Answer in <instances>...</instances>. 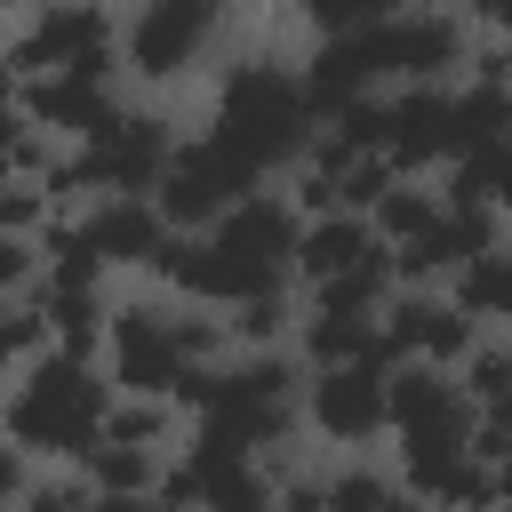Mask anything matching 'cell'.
<instances>
[{
  "instance_id": "cell-8",
  "label": "cell",
  "mask_w": 512,
  "mask_h": 512,
  "mask_svg": "<svg viewBox=\"0 0 512 512\" xmlns=\"http://www.w3.org/2000/svg\"><path fill=\"white\" fill-rule=\"evenodd\" d=\"M368 224H376V240H384V248H416V240H432V232L448 224V192H440L432 176H400Z\"/></svg>"
},
{
  "instance_id": "cell-2",
  "label": "cell",
  "mask_w": 512,
  "mask_h": 512,
  "mask_svg": "<svg viewBox=\"0 0 512 512\" xmlns=\"http://www.w3.org/2000/svg\"><path fill=\"white\" fill-rule=\"evenodd\" d=\"M240 200H256V176L224 152V144H184L176 152V168L160 176V192H152V208L168 216V232H216Z\"/></svg>"
},
{
  "instance_id": "cell-12",
  "label": "cell",
  "mask_w": 512,
  "mask_h": 512,
  "mask_svg": "<svg viewBox=\"0 0 512 512\" xmlns=\"http://www.w3.org/2000/svg\"><path fill=\"white\" fill-rule=\"evenodd\" d=\"M392 496H400V472H384L368 456L328 472V512H392Z\"/></svg>"
},
{
  "instance_id": "cell-11",
  "label": "cell",
  "mask_w": 512,
  "mask_h": 512,
  "mask_svg": "<svg viewBox=\"0 0 512 512\" xmlns=\"http://www.w3.org/2000/svg\"><path fill=\"white\" fill-rule=\"evenodd\" d=\"M448 296H456L472 320H512V248H496V256L464 264V272L448 280Z\"/></svg>"
},
{
  "instance_id": "cell-15",
  "label": "cell",
  "mask_w": 512,
  "mask_h": 512,
  "mask_svg": "<svg viewBox=\"0 0 512 512\" xmlns=\"http://www.w3.org/2000/svg\"><path fill=\"white\" fill-rule=\"evenodd\" d=\"M96 512H168L160 496H96Z\"/></svg>"
},
{
  "instance_id": "cell-13",
  "label": "cell",
  "mask_w": 512,
  "mask_h": 512,
  "mask_svg": "<svg viewBox=\"0 0 512 512\" xmlns=\"http://www.w3.org/2000/svg\"><path fill=\"white\" fill-rule=\"evenodd\" d=\"M224 328H232V344H256V352H280V336H288V328H304V320L288 312V296H280V288H264V296H248V304H232V320H224Z\"/></svg>"
},
{
  "instance_id": "cell-14",
  "label": "cell",
  "mask_w": 512,
  "mask_h": 512,
  "mask_svg": "<svg viewBox=\"0 0 512 512\" xmlns=\"http://www.w3.org/2000/svg\"><path fill=\"white\" fill-rule=\"evenodd\" d=\"M280 512H328V472H320V464L288 472V480H280Z\"/></svg>"
},
{
  "instance_id": "cell-4",
  "label": "cell",
  "mask_w": 512,
  "mask_h": 512,
  "mask_svg": "<svg viewBox=\"0 0 512 512\" xmlns=\"http://www.w3.org/2000/svg\"><path fill=\"white\" fill-rule=\"evenodd\" d=\"M112 376H120V400H168L176 376H184V352H176V312L160 304H120L112 312Z\"/></svg>"
},
{
  "instance_id": "cell-3",
  "label": "cell",
  "mask_w": 512,
  "mask_h": 512,
  "mask_svg": "<svg viewBox=\"0 0 512 512\" xmlns=\"http://www.w3.org/2000/svg\"><path fill=\"white\" fill-rule=\"evenodd\" d=\"M304 424L336 448H368L392 432V392H384V368L352 360V368H312L304 376Z\"/></svg>"
},
{
  "instance_id": "cell-7",
  "label": "cell",
  "mask_w": 512,
  "mask_h": 512,
  "mask_svg": "<svg viewBox=\"0 0 512 512\" xmlns=\"http://www.w3.org/2000/svg\"><path fill=\"white\" fill-rule=\"evenodd\" d=\"M376 248H384V240H376V224H368V216H352V208L312 216V224H304V248H296V280H312V296H320V288L352 280Z\"/></svg>"
},
{
  "instance_id": "cell-16",
  "label": "cell",
  "mask_w": 512,
  "mask_h": 512,
  "mask_svg": "<svg viewBox=\"0 0 512 512\" xmlns=\"http://www.w3.org/2000/svg\"><path fill=\"white\" fill-rule=\"evenodd\" d=\"M392 512H440V504H424V496H408V488H400V496H392Z\"/></svg>"
},
{
  "instance_id": "cell-9",
  "label": "cell",
  "mask_w": 512,
  "mask_h": 512,
  "mask_svg": "<svg viewBox=\"0 0 512 512\" xmlns=\"http://www.w3.org/2000/svg\"><path fill=\"white\" fill-rule=\"evenodd\" d=\"M104 440H120V448H144V456H176V440H184V408L176 400H120L112 408V424H104Z\"/></svg>"
},
{
  "instance_id": "cell-6",
  "label": "cell",
  "mask_w": 512,
  "mask_h": 512,
  "mask_svg": "<svg viewBox=\"0 0 512 512\" xmlns=\"http://www.w3.org/2000/svg\"><path fill=\"white\" fill-rule=\"evenodd\" d=\"M80 232L96 240V256H104V264H128V272H152V264L168 256V240H176V232H168V216H160L152 200H128V192H120V200H104Z\"/></svg>"
},
{
  "instance_id": "cell-10",
  "label": "cell",
  "mask_w": 512,
  "mask_h": 512,
  "mask_svg": "<svg viewBox=\"0 0 512 512\" xmlns=\"http://www.w3.org/2000/svg\"><path fill=\"white\" fill-rule=\"evenodd\" d=\"M88 480H96V496H160V456H144V448H120V440H104L88 464H80Z\"/></svg>"
},
{
  "instance_id": "cell-1",
  "label": "cell",
  "mask_w": 512,
  "mask_h": 512,
  "mask_svg": "<svg viewBox=\"0 0 512 512\" xmlns=\"http://www.w3.org/2000/svg\"><path fill=\"white\" fill-rule=\"evenodd\" d=\"M112 384L88 368V360H64L48 352L40 368L16 376L8 392V440L32 456V464H88L104 448V424H112Z\"/></svg>"
},
{
  "instance_id": "cell-17",
  "label": "cell",
  "mask_w": 512,
  "mask_h": 512,
  "mask_svg": "<svg viewBox=\"0 0 512 512\" xmlns=\"http://www.w3.org/2000/svg\"><path fill=\"white\" fill-rule=\"evenodd\" d=\"M504 512H512V504H504Z\"/></svg>"
},
{
  "instance_id": "cell-5",
  "label": "cell",
  "mask_w": 512,
  "mask_h": 512,
  "mask_svg": "<svg viewBox=\"0 0 512 512\" xmlns=\"http://www.w3.org/2000/svg\"><path fill=\"white\" fill-rule=\"evenodd\" d=\"M208 32H216V8H200V0H160V8H136V16H128L120 56H128L136 80H176V72H192V56L208 48Z\"/></svg>"
}]
</instances>
